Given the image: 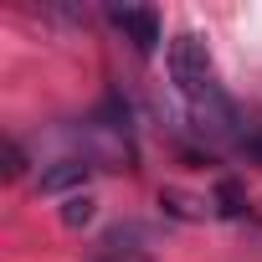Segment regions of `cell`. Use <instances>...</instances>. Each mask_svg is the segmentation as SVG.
Listing matches in <instances>:
<instances>
[{
    "instance_id": "obj_1",
    "label": "cell",
    "mask_w": 262,
    "mask_h": 262,
    "mask_svg": "<svg viewBox=\"0 0 262 262\" xmlns=\"http://www.w3.org/2000/svg\"><path fill=\"white\" fill-rule=\"evenodd\" d=\"M170 77L180 88V98L190 103V118L201 128H211V134H231V123H236V108L231 98L221 93L216 82V67H211V47L195 36V31H180L170 41Z\"/></svg>"
},
{
    "instance_id": "obj_2",
    "label": "cell",
    "mask_w": 262,
    "mask_h": 262,
    "mask_svg": "<svg viewBox=\"0 0 262 262\" xmlns=\"http://www.w3.org/2000/svg\"><path fill=\"white\" fill-rule=\"evenodd\" d=\"M108 21L123 31V41H134V52H160V41H165V26H160V16L155 11H139V6H123V11H108Z\"/></svg>"
},
{
    "instance_id": "obj_3",
    "label": "cell",
    "mask_w": 262,
    "mask_h": 262,
    "mask_svg": "<svg viewBox=\"0 0 262 262\" xmlns=\"http://www.w3.org/2000/svg\"><path fill=\"white\" fill-rule=\"evenodd\" d=\"M88 175H93V165H88V160H62V165L41 170V195H62V190H77V185H88Z\"/></svg>"
},
{
    "instance_id": "obj_4",
    "label": "cell",
    "mask_w": 262,
    "mask_h": 262,
    "mask_svg": "<svg viewBox=\"0 0 262 262\" xmlns=\"http://www.w3.org/2000/svg\"><path fill=\"white\" fill-rule=\"evenodd\" d=\"M93 221V201L88 195H67L62 201V226H88Z\"/></svg>"
},
{
    "instance_id": "obj_5",
    "label": "cell",
    "mask_w": 262,
    "mask_h": 262,
    "mask_svg": "<svg viewBox=\"0 0 262 262\" xmlns=\"http://www.w3.org/2000/svg\"><path fill=\"white\" fill-rule=\"evenodd\" d=\"M216 201H221V216H242V206H247L242 190H236V180H221L216 185Z\"/></svg>"
},
{
    "instance_id": "obj_6",
    "label": "cell",
    "mask_w": 262,
    "mask_h": 262,
    "mask_svg": "<svg viewBox=\"0 0 262 262\" xmlns=\"http://www.w3.org/2000/svg\"><path fill=\"white\" fill-rule=\"evenodd\" d=\"M21 170H26V155L16 144H6V175H21Z\"/></svg>"
},
{
    "instance_id": "obj_7",
    "label": "cell",
    "mask_w": 262,
    "mask_h": 262,
    "mask_svg": "<svg viewBox=\"0 0 262 262\" xmlns=\"http://www.w3.org/2000/svg\"><path fill=\"white\" fill-rule=\"evenodd\" d=\"M247 149H252V160H262V139H252V144H247Z\"/></svg>"
}]
</instances>
